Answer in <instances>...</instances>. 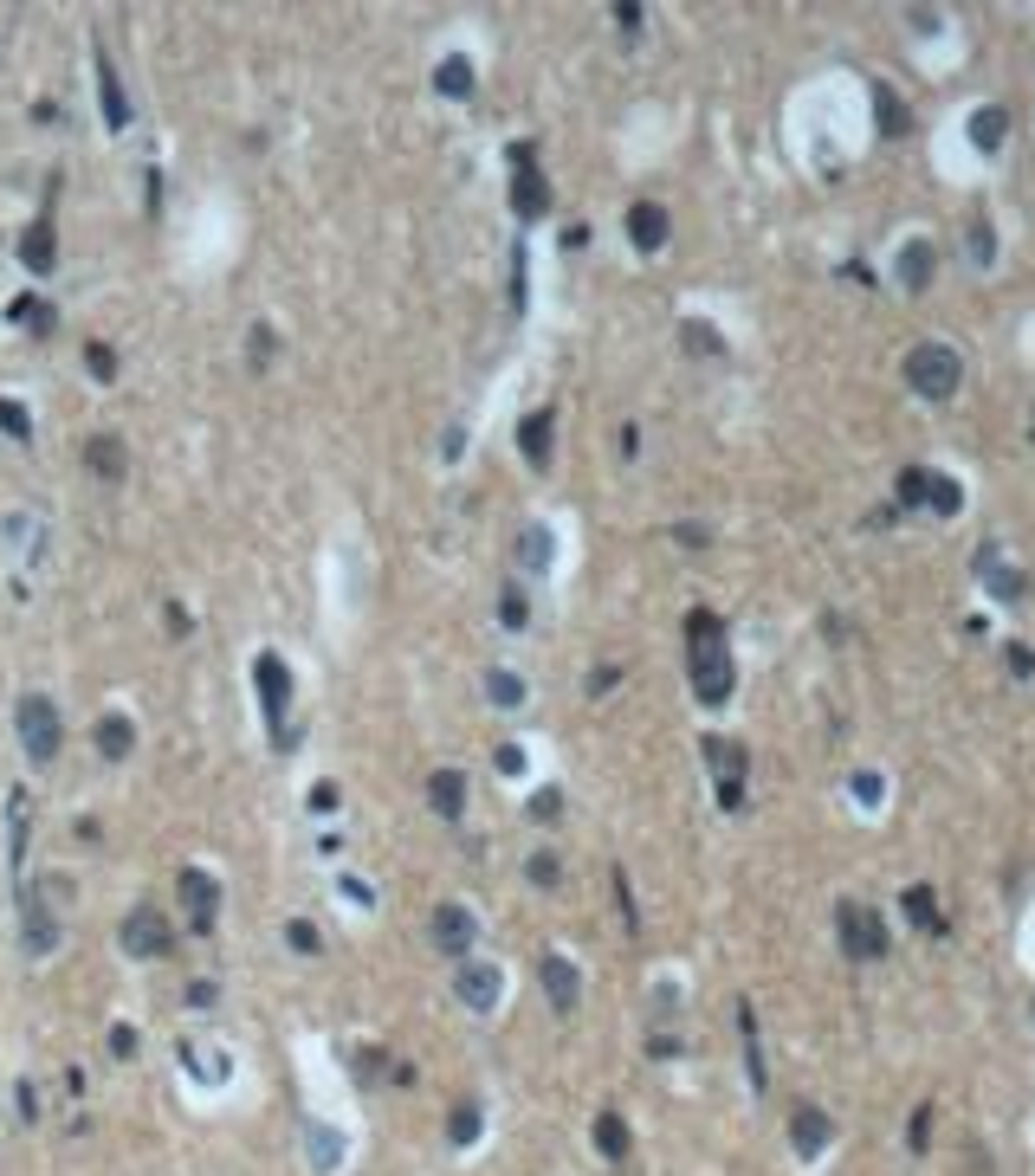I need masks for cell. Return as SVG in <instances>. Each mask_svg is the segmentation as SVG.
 Masks as SVG:
<instances>
[{
  "label": "cell",
  "instance_id": "cell-20",
  "mask_svg": "<svg viewBox=\"0 0 1035 1176\" xmlns=\"http://www.w3.org/2000/svg\"><path fill=\"white\" fill-rule=\"evenodd\" d=\"M20 259H27V272H40V278H46V272L59 266V240H52V214H40V221H33V227L20 233Z\"/></svg>",
  "mask_w": 1035,
  "mask_h": 1176
},
{
  "label": "cell",
  "instance_id": "cell-38",
  "mask_svg": "<svg viewBox=\"0 0 1035 1176\" xmlns=\"http://www.w3.org/2000/svg\"><path fill=\"white\" fill-rule=\"evenodd\" d=\"M926 511L958 517V511H964V485H958V479H945V472H932V504H926Z\"/></svg>",
  "mask_w": 1035,
  "mask_h": 1176
},
{
  "label": "cell",
  "instance_id": "cell-19",
  "mask_svg": "<svg viewBox=\"0 0 1035 1176\" xmlns=\"http://www.w3.org/2000/svg\"><path fill=\"white\" fill-rule=\"evenodd\" d=\"M551 427H557V421H551V408H538V414L518 421V453H525L538 472L551 466V447H557V434H551Z\"/></svg>",
  "mask_w": 1035,
  "mask_h": 1176
},
{
  "label": "cell",
  "instance_id": "cell-4",
  "mask_svg": "<svg viewBox=\"0 0 1035 1176\" xmlns=\"http://www.w3.org/2000/svg\"><path fill=\"white\" fill-rule=\"evenodd\" d=\"M253 685H259V711H266V724H272V743L291 750V743H298V724H291V666H285L279 653H259V660H253Z\"/></svg>",
  "mask_w": 1035,
  "mask_h": 1176
},
{
  "label": "cell",
  "instance_id": "cell-34",
  "mask_svg": "<svg viewBox=\"0 0 1035 1176\" xmlns=\"http://www.w3.org/2000/svg\"><path fill=\"white\" fill-rule=\"evenodd\" d=\"M485 698H492L498 711L525 705V679H518V673H505V666H492V673H485Z\"/></svg>",
  "mask_w": 1035,
  "mask_h": 1176
},
{
  "label": "cell",
  "instance_id": "cell-15",
  "mask_svg": "<svg viewBox=\"0 0 1035 1176\" xmlns=\"http://www.w3.org/2000/svg\"><path fill=\"white\" fill-rule=\"evenodd\" d=\"M91 59H98V104H104V123L123 130V123H130V91L117 85V65H110L104 40H91Z\"/></svg>",
  "mask_w": 1035,
  "mask_h": 1176
},
{
  "label": "cell",
  "instance_id": "cell-13",
  "mask_svg": "<svg viewBox=\"0 0 1035 1176\" xmlns=\"http://www.w3.org/2000/svg\"><path fill=\"white\" fill-rule=\"evenodd\" d=\"M498 990H505V976L492 969V963H460V976H453V996L466 1002V1009H498Z\"/></svg>",
  "mask_w": 1035,
  "mask_h": 1176
},
{
  "label": "cell",
  "instance_id": "cell-39",
  "mask_svg": "<svg viewBox=\"0 0 1035 1176\" xmlns=\"http://www.w3.org/2000/svg\"><path fill=\"white\" fill-rule=\"evenodd\" d=\"M498 621H505L511 634L531 621V608H525V588H518V582H505V595H498Z\"/></svg>",
  "mask_w": 1035,
  "mask_h": 1176
},
{
  "label": "cell",
  "instance_id": "cell-32",
  "mask_svg": "<svg viewBox=\"0 0 1035 1176\" xmlns=\"http://www.w3.org/2000/svg\"><path fill=\"white\" fill-rule=\"evenodd\" d=\"M977 569L990 575V595H996V602H1016V595H1022V575L996 569V543H984V549H977Z\"/></svg>",
  "mask_w": 1035,
  "mask_h": 1176
},
{
  "label": "cell",
  "instance_id": "cell-2",
  "mask_svg": "<svg viewBox=\"0 0 1035 1176\" xmlns=\"http://www.w3.org/2000/svg\"><path fill=\"white\" fill-rule=\"evenodd\" d=\"M65 892H72V879H65V873H46L40 886H20V892H14L27 956H52V944H59V918H52V905H59Z\"/></svg>",
  "mask_w": 1035,
  "mask_h": 1176
},
{
  "label": "cell",
  "instance_id": "cell-14",
  "mask_svg": "<svg viewBox=\"0 0 1035 1176\" xmlns=\"http://www.w3.org/2000/svg\"><path fill=\"white\" fill-rule=\"evenodd\" d=\"M790 1144H796V1157H822L835 1144V1118L822 1105H796L790 1112Z\"/></svg>",
  "mask_w": 1035,
  "mask_h": 1176
},
{
  "label": "cell",
  "instance_id": "cell-27",
  "mask_svg": "<svg viewBox=\"0 0 1035 1176\" xmlns=\"http://www.w3.org/2000/svg\"><path fill=\"white\" fill-rule=\"evenodd\" d=\"M130 750H136V724H130V718H98V756L117 763V756H130Z\"/></svg>",
  "mask_w": 1035,
  "mask_h": 1176
},
{
  "label": "cell",
  "instance_id": "cell-18",
  "mask_svg": "<svg viewBox=\"0 0 1035 1176\" xmlns=\"http://www.w3.org/2000/svg\"><path fill=\"white\" fill-rule=\"evenodd\" d=\"M85 466H91V479L117 485V479L130 472V453H123V440H117V434H91V440H85Z\"/></svg>",
  "mask_w": 1035,
  "mask_h": 1176
},
{
  "label": "cell",
  "instance_id": "cell-51",
  "mask_svg": "<svg viewBox=\"0 0 1035 1176\" xmlns=\"http://www.w3.org/2000/svg\"><path fill=\"white\" fill-rule=\"evenodd\" d=\"M110 1054L130 1060V1054H136V1028H110Z\"/></svg>",
  "mask_w": 1035,
  "mask_h": 1176
},
{
  "label": "cell",
  "instance_id": "cell-36",
  "mask_svg": "<svg viewBox=\"0 0 1035 1176\" xmlns=\"http://www.w3.org/2000/svg\"><path fill=\"white\" fill-rule=\"evenodd\" d=\"M874 104H881V130H887V136H906V123H913V117H906L900 91H894V85H874Z\"/></svg>",
  "mask_w": 1035,
  "mask_h": 1176
},
{
  "label": "cell",
  "instance_id": "cell-55",
  "mask_svg": "<svg viewBox=\"0 0 1035 1176\" xmlns=\"http://www.w3.org/2000/svg\"><path fill=\"white\" fill-rule=\"evenodd\" d=\"M673 537H679V543H686V549H700V543H712V537H706V530H700V524H673Z\"/></svg>",
  "mask_w": 1035,
  "mask_h": 1176
},
{
  "label": "cell",
  "instance_id": "cell-23",
  "mask_svg": "<svg viewBox=\"0 0 1035 1176\" xmlns=\"http://www.w3.org/2000/svg\"><path fill=\"white\" fill-rule=\"evenodd\" d=\"M27 828H33V796L14 789V796H8V860H14V873H20V860H27Z\"/></svg>",
  "mask_w": 1035,
  "mask_h": 1176
},
{
  "label": "cell",
  "instance_id": "cell-47",
  "mask_svg": "<svg viewBox=\"0 0 1035 1176\" xmlns=\"http://www.w3.org/2000/svg\"><path fill=\"white\" fill-rule=\"evenodd\" d=\"M615 899H621V918H628V931H641V911H634V892H628V873H615Z\"/></svg>",
  "mask_w": 1035,
  "mask_h": 1176
},
{
  "label": "cell",
  "instance_id": "cell-29",
  "mask_svg": "<svg viewBox=\"0 0 1035 1176\" xmlns=\"http://www.w3.org/2000/svg\"><path fill=\"white\" fill-rule=\"evenodd\" d=\"M434 91L440 97H472V59H440L434 65Z\"/></svg>",
  "mask_w": 1035,
  "mask_h": 1176
},
{
  "label": "cell",
  "instance_id": "cell-9",
  "mask_svg": "<svg viewBox=\"0 0 1035 1176\" xmlns=\"http://www.w3.org/2000/svg\"><path fill=\"white\" fill-rule=\"evenodd\" d=\"M176 899H182V911H189V931H195V937H214V918H221V879H214V873H201V866H182V873H176Z\"/></svg>",
  "mask_w": 1035,
  "mask_h": 1176
},
{
  "label": "cell",
  "instance_id": "cell-8",
  "mask_svg": "<svg viewBox=\"0 0 1035 1176\" xmlns=\"http://www.w3.org/2000/svg\"><path fill=\"white\" fill-rule=\"evenodd\" d=\"M117 944H123L130 956H168V950H176V924H168V911H162V905H130V918H123Z\"/></svg>",
  "mask_w": 1035,
  "mask_h": 1176
},
{
  "label": "cell",
  "instance_id": "cell-6",
  "mask_svg": "<svg viewBox=\"0 0 1035 1176\" xmlns=\"http://www.w3.org/2000/svg\"><path fill=\"white\" fill-rule=\"evenodd\" d=\"M835 931H841V950H848L854 963L887 956V924H881V911H874V905L841 899V905H835Z\"/></svg>",
  "mask_w": 1035,
  "mask_h": 1176
},
{
  "label": "cell",
  "instance_id": "cell-30",
  "mask_svg": "<svg viewBox=\"0 0 1035 1176\" xmlns=\"http://www.w3.org/2000/svg\"><path fill=\"white\" fill-rule=\"evenodd\" d=\"M894 498H900L906 511H926V504H932V466H906L900 485H894Z\"/></svg>",
  "mask_w": 1035,
  "mask_h": 1176
},
{
  "label": "cell",
  "instance_id": "cell-53",
  "mask_svg": "<svg viewBox=\"0 0 1035 1176\" xmlns=\"http://www.w3.org/2000/svg\"><path fill=\"white\" fill-rule=\"evenodd\" d=\"M311 809H317V815L336 809V782H317V789H311Z\"/></svg>",
  "mask_w": 1035,
  "mask_h": 1176
},
{
  "label": "cell",
  "instance_id": "cell-40",
  "mask_svg": "<svg viewBox=\"0 0 1035 1176\" xmlns=\"http://www.w3.org/2000/svg\"><path fill=\"white\" fill-rule=\"evenodd\" d=\"M285 937H291V950H298V956H317V950H324V937H317V924H311V918H291V924H285Z\"/></svg>",
  "mask_w": 1035,
  "mask_h": 1176
},
{
  "label": "cell",
  "instance_id": "cell-37",
  "mask_svg": "<svg viewBox=\"0 0 1035 1176\" xmlns=\"http://www.w3.org/2000/svg\"><path fill=\"white\" fill-rule=\"evenodd\" d=\"M964 253H971V266H977V272L996 259V233H990V221H984V214L971 221V233H964Z\"/></svg>",
  "mask_w": 1035,
  "mask_h": 1176
},
{
  "label": "cell",
  "instance_id": "cell-48",
  "mask_svg": "<svg viewBox=\"0 0 1035 1176\" xmlns=\"http://www.w3.org/2000/svg\"><path fill=\"white\" fill-rule=\"evenodd\" d=\"M272 349H279V343H272V330L259 323V330H253V368H266V362H272Z\"/></svg>",
  "mask_w": 1035,
  "mask_h": 1176
},
{
  "label": "cell",
  "instance_id": "cell-45",
  "mask_svg": "<svg viewBox=\"0 0 1035 1176\" xmlns=\"http://www.w3.org/2000/svg\"><path fill=\"white\" fill-rule=\"evenodd\" d=\"M926 1137H932V1105H919V1112H913V1125H906V1144H913V1157L926 1150Z\"/></svg>",
  "mask_w": 1035,
  "mask_h": 1176
},
{
  "label": "cell",
  "instance_id": "cell-52",
  "mask_svg": "<svg viewBox=\"0 0 1035 1176\" xmlns=\"http://www.w3.org/2000/svg\"><path fill=\"white\" fill-rule=\"evenodd\" d=\"M647 1054H654V1060H679V1054H686V1047H679V1041H673V1035H654V1041H647Z\"/></svg>",
  "mask_w": 1035,
  "mask_h": 1176
},
{
  "label": "cell",
  "instance_id": "cell-42",
  "mask_svg": "<svg viewBox=\"0 0 1035 1176\" xmlns=\"http://www.w3.org/2000/svg\"><path fill=\"white\" fill-rule=\"evenodd\" d=\"M85 368H91L98 381H117V356H110V343H85Z\"/></svg>",
  "mask_w": 1035,
  "mask_h": 1176
},
{
  "label": "cell",
  "instance_id": "cell-49",
  "mask_svg": "<svg viewBox=\"0 0 1035 1176\" xmlns=\"http://www.w3.org/2000/svg\"><path fill=\"white\" fill-rule=\"evenodd\" d=\"M1003 660H1009V673H1016V679H1029V673H1035V653H1029V647H1009Z\"/></svg>",
  "mask_w": 1035,
  "mask_h": 1176
},
{
  "label": "cell",
  "instance_id": "cell-25",
  "mask_svg": "<svg viewBox=\"0 0 1035 1176\" xmlns=\"http://www.w3.org/2000/svg\"><path fill=\"white\" fill-rule=\"evenodd\" d=\"M596 1150H602L609 1163H628L634 1137H628V1118H621V1112H596Z\"/></svg>",
  "mask_w": 1035,
  "mask_h": 1176
},
{
  "label": "cell",
  "instance_id": "cell-43",
  "mask_svg": "<svg viewBox=\"0 0 1035 1176\" xmlns=\"http://www.w3.org/2000/svg\"><path fill=\"white\" fill-rule=\"evenodd\" d=\"M525 873H531V886H544V892H551V886H557V879H564V866H557V854H531V866H525Z\"/></svg>",
  "mask_w": 1035,
  "mask_h": 1176
},
{
  "label": "cell",
  "instance_id": "cell-35",
  "mask_svg": "<svg viewBox=\"0 0 1035 1176\" xmlns=\"http://www.w3.org/2000/svg\"><path fill=\"white\" fill-rule=\"evenodd\" d=\"M304 1137H311V1170H336V1163H343V1137H336L330 1125H311Z\"/></svg>",
  "mask_w": 1035,
  "mask_h": 1176
},
{
  "label": "cell",
  "instance_id": "cell-17",
  "mask_svg": "<svg viewBox=\"0 0 1035 1176\" xmlns=\"http://www.w3.org/2000/svg\"><path fill=\"white\" fill-rule=\"evenodd\" d=\"M666 208H654V201H634L628 208V240H634V253H660L666 246Z\"/></svg>",
  "mask_w": 1035,
  "mask_h": 1176
},
{
  "label": "cell",
  "instance_id": "cell-50",
  "mask_svg": "<svg viewBox=\"0 0 1035 1176\" xmlns=\"http://www.w3.org/2000/svg\"><path fill=\"white\" fill-rule=\"evenodd\" d=\"M654 1015H679V990H673V983L654 990Z\"/></svg>",
  "mask_w": 1035,
  "mask_h": 1176
},
{
  "label": "cell",
  "instance_id": "cell-22",
  "mask_svg": "<svg viewBox=\"0 0 1035 1176\" xmlns=\"http://www.w3.org/2000/svg\"><path fill=\"white\" fill-rule=\"evenodd\" d=\"M557 562V537L544 530V524H525L518 530V569H531V575H544Z\"/></svg>",
  "mask_w": 1035,
  "mask_h": 1176
},
{
  "label": "cell",
  "instance_id": "cell-10",
  "mask_svg": "<svg viewBox=\"0 0 1035 1176\" xmlns=\"http://www.w3.org/2000/svg\"><path fill=\"white\" fill-rule=\"evenodd\" d=\"M511 162H518V175H511V214H518V221H544V214H551V181H544V168L531 162L525 142L511 149Z\"/></svg>",
  "mask_w": 1035,
  "mask_h": 1176
},
{
  "label": "cell",
  "instance_id": "cell-46",
  "mask_svg": "<svg viewBox=\"0 0 1035 1176\" xmlns=\"http://www.w3.org/2000/svg\"><path fill=\"white\" fill-rule=\"evenodd\" d=\"M531 815H538V821H557V815H564V796H557V789L531 796Z\"/></svg>",
  "mask_w": 1035,
  "mask_h": 1176
},
{
  "label": "cell",
  "instance_id": "cell-44",
  "mask_svg": "<svg viewBox=\"0 0 1035 1176\" xmlns=\"http://www.w3.org/2000/svg\"><path fill=\"white\" fill-rule=\"evenodd\" d=\"M848 789H854V802H860V809H874V802H881V775H874V769H860Z\"/></svg>",
  "mask_w": 1035,
  "mask_h": 1176
},
{
  "label": "cell",
  "instance_id": "cell-56",
  "mask_svg": "<svg viewBox=\"0 0 1035 1176\" xmlns=\"http://www.w3.org/2000/svg\"><path fill=\"white\" fill-rule=\"evenodd\" d=\"M498 769H505V775H518V769H525V750L505 743V750H498Z\"/></svg>",
  "mask_w": 1035,
  "mask_h": 1176
},
{
  "label": "cell",
  "instance_id": "cell-5",
  "mask_svg": "<svg viewBox=\"0 0 1035 1176\" xmlns=\"http://www.w3.org/2000/svg\"><path fill=\"white\" fill-rule=\"evenodd\" d=\"M14 730H20V750H27L33 763H52V756H59L65 724H59V705H52L46 692H27V698L14 705Z\"/></svg>",
  "mask_w": 1035,
  "mask_h": 1176
},
{
  "label": "cell",
  "instance_id": "cell-1",
  "mask_svg": "<svg viewBox=\"0 0 1035 1176\" xmlns=\"http://www.w3.org/2000/svg\"><path fill=\"white\" fill-rule=\"evenodd\" d=\"M686 653H693V698L700 705H725L732 685H738V666H732V647H725V621L712 608L686 615Z\"/></svg>",
  "mask_w": 1035,
  "mask_h": 1176
},
{
  "label": "cell",
  "instance_id": "cell-28",
  "mask_svg": "<svg viewBox=\"0 0 1035 1176\" xmlns=\"http://www.w3.org/2000/svg\"><path fill=\"white\" fill-rule=\"evenodd\" d=\"M679 343H686V356H725V336H719L706 317H686V323H679Z\"/></svg>",
  "mask_w": 1035,
  "mask_h": 1176
},
{
  "label": "cell",
  "instance_id": "cell-11",
  "mask_svg": "<svg viewBox=\"0 0 1035 1176\" xmlns=\"http://www.w3.org/2000/svg\"><path fill=\"white\" fill-rule=\"evenodd\" d=\"M428 937H434V950H447V956H466L472 944H479V918L466 911V905H434L428 911Z\"/></svg>",
  "mask_w": 1035,
  "mask_h": 1176
},
{
  "label": "cell",
  "instance_id": "cell-7",
  "mask_svg": "<svg viewBox=\"0 0 1035 1176\" xmlns=\"http://www.w3.org/2000/svg\"><path fill=\"white\" fill-rule=\"evenodd\" d=\"M700 756H706V769L719 775L712 789H719V809H745V769H751V750L738 743V737H706L700 743Z\"/></svg>",
  "mask_w": 1035,
  "mask_h": 1176
},
{
  "label": "cell",
  "instance_id": "cell-31",
  "mask_svg": "<svg viewBox=\"0 0 1035 1176\" xmlns=\"http://www.w3.org/2000/svg\"><path fill=\"white\" fill-rule=\"evenodd\" d=\"M900 905H906V918H913L919 931H932V937L945 931V918H939V905H932V886H906V892H900Z\"/></svg>",
  "mask_w": 1035,
  "mask_h": 1176
},
{
  "label": "cell",
  "instance_id": "cell-12",
  "mask_svg": "<svg viewBox=\"0 0 1035 1176\" xmlns=\"http://www.w3.org/2000/svg\"><path fill=\"white\" fill-rule=\"evenodd\" d=\"M538 983H544V996H551V1009L557 1015H570L576 1002H583V976H576V963L570 956H538Z\"/></svg>",
  "mask_w": 1035,
  "mask_h": 1176
},
{
  "label": "cell",
  "instance_id": "cell-41",
  "mask_svg": "<svg viewBox=\"0 0 1035 1176\" xmlns=\"http://www.w3.org/2000/svg\"><path fill=\"white\" fill-rule=\"evenodd\" d=\"M0 434L33 440V421H27V408H20V402H8V395H0Z\"/></svg>",
  "mask_w": 1035,
  "mask_h": 1176
},
{
  "label": "cell",
  "instance_id": "cell-33",
  "mask_svg": "<svg viewBox=\"0 0 1035 1176\" xmlns=\"http://www.w3.org/2000/svg\"><path fill=\"white\" fill-rule=\"evenodd\" d=\"M8 323L46 336V330H52V304H46V298H14V304H8Z\"/></svg>",
  "mask_w": 1035,
  "mask_h": 1176
},
{
  "label": "cell",
  "instance_id": "cell-24",
  "mask_svg": "<svg viewBox=\"0 0 1035 1176\" xmlns=\"http://www.w3.org/2000/svg\"><path fill=\"white\" fill-rule=\"evenodd\" d=\"M1003 136H1009V110H1003V104L971 110V142H977L984 155H996V149H1003Z\"/></svg>",
  "mask_w": 1035,
  "mask_h": 1176
},
{
  "label": "cell",
  "instance_id": "cell-21",
  "mask_svg": "<svg viewBox=\"0 0 1035 1176\" xmlns=\"http://www.w3.org/2000/svg\"><path fill=\"white\" fill-rule=\"evenodd\" d=\"M932 266H939V246H932V240H906L900 259H894V272H900L906 291H926V285H932Z\"/></svg>",
  "mask_w": 1035,
  "mask_h": 1176
},
{
  "label": "cell",
  "instance_id": "cell-54",
  "mask_svg": "<svg viewBox=\"0 0 1035 1176\" xmlns=\"http://www.w3.org/2000/svg\"><path fill=\"white\" fill-rule=\"evenodd\" d=\"M906 20H913L919 33H939V7H906Z\"/></svg>",
  "mask_w": 1035,
  "mask_h": 1176
},
{
  "label": "cell",
  "instance_id": "cell-16",
  "mask_svg": "<svg viewBox=\"0 0 1035 1176\" xmlns=\"http://www.w3.org/2000/svg\"><path fill=\"white\" fill-rule=\"evenodd\" d=\"M428 809H434L440 821H460V815H466V775H460V769H434V775H428Z\"/></svg>",
  "mask_w": 1035,
  "mask_h": 1176
},
{
  "label": "cell",
  "instance_id": "cell-26",
  "mask_svg": "<svg viewBox=\"0 0 1035 1176\" xmlns=\"http://www.w3.org/2000/svg\"><path fill=\"white\" fill-rule=\"evenodd\" d=\"M479 1131H485L479 1099H460V1105L447 1112V1144H453V1150H466V1144H479Z\"/></svg>",
  "mask_w": 1035,
  "mask_h": 1176
},
{
  "label": "cell",
  "instance_id": "cell-3",
  "mask_svg": "<svg viewBox=\"0 0 1035 1176\" xmlns=\"http://www.w3.org/2000/svg\"><path fill=\"white\" fill-rule=\"evenodd\" d=\"M906 381H913V395H926V402H951L958 381H964V356L951 343H913L906 349Z\"/></svg>",
  "mask_w": 1035,
  "mask_h": 1176
}]
</instances>
